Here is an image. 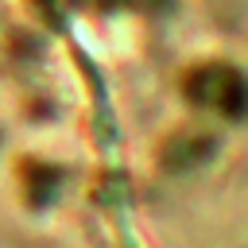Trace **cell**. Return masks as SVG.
Segmentation results:
<instances>
[{
	"instance_id": "1",
	"label": "cell",
	"mask_w": 248,
	"mask_h": 248,
	"mask_svg": "<svg viewBox=\"0 0 248 248\" xmlns=\"http://www.w3.org/2000/svg\"><path fill=\"white\" fill-rule=\"evenodd\" d=\"M89 97L31 31L0 19V217L62 205L89 167Z\"/></svg>"
}]
</instances>
